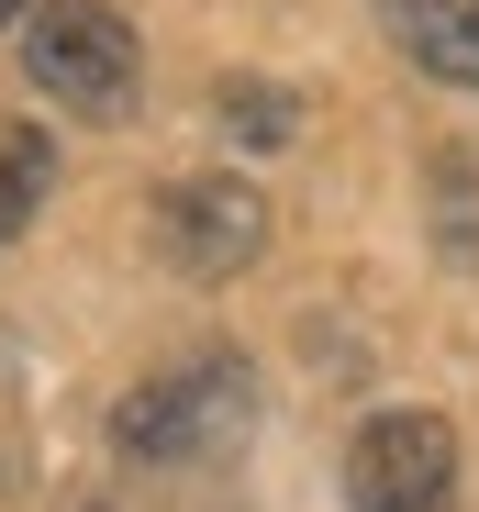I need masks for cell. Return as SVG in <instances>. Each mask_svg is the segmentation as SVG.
<instances>
[{
    "label": "cell",
    "mask_w": 479,
    "mask_h": 512,
    "mask_svg": "<svg viewBox=\"0 0 479 512\" xmlns=\"http://www.w3.org/2000/svg\"><path fill=\"white\" fill-rule=\"evenodd\" d=\"M246 423H257L246 357H190V368H156L145 390H123L112 446H123V457H223Z\"/></svg>",
    "instance_id": "1"
},
{
    "label": "cell",
    "mask_w": 479,
    "mask_h": 512,
    "mask_svg": "<svg viewBox=\"0 0 479 512\" xmlns=\"http://www.w3.org/2000/svg\"><path fill=\"white\" fill-rule=\"evenodd\" d=\"M23 67L56 112H112L134 90V23L112 0H23Z\"/></svg>",
    "instance_id": "2"
},
{
    "label": "cell",
    "mask_w": 479,
    "mask_h": 512,
    "mask_svg": "<svg viewBox=\"0 0 479 512\" xmlns=\"http://www.w3.org/2000/svg\"><path fill=\"white\" fill-rule=\"evenodd\" d=\"M346 512H457V423L379 412L346 446Z\"/></svg>",
    "instance_id": "3"
},
{
    "label": "cell",
    "mask_w": 479,
    "mask_h": 512,
    "mask_svg": "<svg viewBox=\"0 0 479 512\" xmlns=\"http://www.w3.org/2000/svg\"><path fill=\"white\" fill-rule=\"evenodd\" d=\"M156 234H168V256L190 279H234V268H257V245H268V201L246 179H179L156 201Z\"/></svg>",
    "instance_id": "4"
},
{
    "label": "cell",
    "mask_w": 479,
    "mask_h": 512,
    "mask_svg": "<svg viewBox=\"0 0 479 512\" xmlns=\"http://www.w3.org/2000/svg\"><path fill=\"white\" fill-rule=\"evenodd\" d=\"M390 45L446 90H479V0H379Z\"/></svg>",
    "instance_id": "5"
},
{
    "label": "cell",
    "mask_w": 479,
    "mask_h": 512,
    "mask_svg": "<svg viewBox=\"0 0 479 512\" xmlns=\"http://www.w3.org/2000/svg\"><path fill=\"white\" fill-rule=\"evenodd\" d=\"M45 190H56V134L0 123V245H12V234L45 212Z\"/></svg>",
    "instance_id": "6"
},
{
    "label": "cell",
    "mask_w": 479,
    "mask_h": 512,
    "mask_svg": "<svg viewBox=\"0 0 479 512\" xmlns=\"http://www.w3.org/2000/svg\"><path fill=\"white\" fill-rule=\"evenodd\" d=\"M212 112H223V134H234V145H257V156L301 134V101L279 90V78H223V90H212Z\"/></svg>",
    "instance_id": "7"
},
{
    "label": "cell",
    "mask_w": 479,
    "mask_h": 512,
    "mask_svg": "<svg viewBox=\"0 0 479 512\" xmlns=\"http://www.w3.org/2000/svg\"><path fill=\"white\" fill-rule=\"evenodd\" d=\"M435 179H446V245L479 256V190H468V156H457V145L435 156Z\"/></svg>",
    "instance_id": "8"
},
{
    "label": "cell",
    "mask_w": 479,
    "mask_h": 512,
    "mask_svg": "<svg viewBox=\"0 0 479 512\" xmlns=\"http://www.w3.org/2000/svg\"><path fill=\"white\" fill-rule=\"evenodd\" d=\"M12 23H23V0H0V34H12Z\"/></svg>",
    "instance_id": "9"
}]
</instances>
